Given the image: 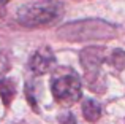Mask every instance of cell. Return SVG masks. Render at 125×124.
Instances as JSON below:
<instances>
[{"label": "cell", "mask_w": 125, "mask_h": 124, "mask_svg": "<svg viewBox=\"0 0 125 124\" xmlns=\"http://www.w3.org/2000/svg\"><path fill=\"white\" fill-rule=\"evenodd\" d=\"M57 35L67 41H89V40H111L117 35V27L103 19L90 18L79 19L59 27Z\"/></svg>", "instance_id": "cell-1"}, {"label": "cell", "mask_w": 125, "mask_h": 124, "mask_svg": "<svg viewBox=\"0 0 125 124\" xmlns=\"http://www.w3.org/2000/svg\"><path fill=\"white\" fill-rule=\"evenodd\" d=\"M62 16H63V5L55 0L29 3V5L21 6L16 13L18 22L29 29L52 25L57 21H60Z\"/></svg>", "instance_id": "cell-2"}, {"label": "cell", "mask_w": 125, "mask_h": 124, "mask_svg": "<svg viewBox=\"0 0 125 124\" xmlns=\"http://www.w3.org/2000/svg\"><path fill=\"white\" fill-rule=\"evenodd\" d=\"M104 61H106V48L87 46L79 53V62L81 67L84 68L87 86L95 94H104L106 91V78L101 72V64Z\"/></svg>", "instance_id": "cell-3"}, {"label": "cell", "mask_w": 125, "mask_h": 124, "mask_svg": "<svg viewBox=\"0 0 125 124\" xmlns=\"http://www.w3.org/2000/svg\"><path fill=\"white\" fill-rule=\"evenodd\" d=\"M51 92L57 103L63 107H70L81 99L83 86L76 73H57L51 80Z\"/></svg>", "instance_id": "cell-4"}, {"label": "cell", "mask_w": 125, "mask_h": 124, "mask_svg": "<svg viewBox=\"0 0 125 124\" xmlns=\"http://www.w3.org/2000/svg\"><path fill=\"white\" fill-rule=\"evenodd\" d=\"M55 67V56L49 46L38 48L29 61V68L35 75H46Z\"/></svg>", "instance_id": "cell-5"}, {"label": "cell", "mask_w": 125, "mask_h": 124, "mask_svg": "<svg viewBox=\"0 0 125 124\" xmlns=\"http://www.w3.org/2000/svg\"><path fill=\"white\" fill-rule=\"evenodd\" d=\"M83 115L85 121L97 123L103 115V107L100 105V102H97L94 99H85L83 100Z\"/></svg>", "instance_id": "cell-6"}, {"label": "cell", "mask_w": 125, "mask_h": 124, "mask_svg": "<svg viewBox=\"0 0 125 124\" xmlns=\"http://www.w3.org/2000/svg\"><path fill=\"white\" fill-rule=\"evenodd\" d=\"M16 96V84L10 78H0V97L5 107H10Z\"/></svg>", "instance_id": "cell-7"}, {"label": "cell", "mask_w": 125, "mask_h": 124, "mask_svg": "<svg viewBox=\"0 0 125 124\" xmlns=\"http://www.w3.org/2000/svg\"><path fill=\"white\" fill-rule=\"evenodd\" d=\"M106 61L116 72H122L125 68V51L120 48H116L109 56H106Z\"/></svg>", "instance_id": "cell-8"}, {"label": "cell", "mask_w": 125, "mask_h": 124, "mask_svg": "<svg viewBox=\"0 0 125 124\" xmlns=\"http://www.w3.org/2000/svg\"><path fill=\"white\" fill-rule=\"evenodd\" d=\"M25 96H27V100H29V103H30V107H32V108H33L37 113H40V108H38V103H37V97L32 94L30 83H27V86H25Z\"/></svg>", "instance_id": "cell-9"}, {"label": "cell", "mask_w": 125, "mask_h": 124, "mask_svg": "<svg viewBox=\"0 0 125 124\" xmlns=\"http://www.w3.org/2000/svg\"><path fill=\"white\" fill-rule=\"evenodd\" d=\"M59 123L60 124H76V116H74L73 113L67 112V113L59 116Z\"/></svg>", "instance_id": "cell-10"}, {"label": "cell", "mask_w": 125, "mask_h": 124, "mask_svg": "<svg viewBox=\"0 0 125 124\" xmlns=\"http://www.w3.org/2000/svg\"><path fill=\"white\" fill-rule=\"evenodd\" d=\"M10 0H0V18H3L6 13V3H8Z\"/></svg>", "instance_id": "cell-11"}]
</instances>
